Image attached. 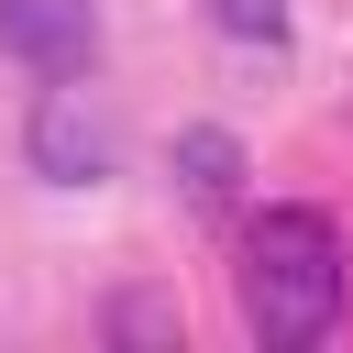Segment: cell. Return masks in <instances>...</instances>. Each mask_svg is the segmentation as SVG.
Instances as JSON below:
<instances>
[{
	"label": "cell",
	"instance_id": "6da1fadb",
	"mask_svg": "<svg viewBox=\"0 0 353 353\" xmlns=\"http://www.w3.org/2000/svg\"><path fill=\"white\" fill-rule=\"evenodd\" d=\"M342 221L309 210V199H276L232 232V298H243V331L265 353H309L331 320H342Z\"/></svg>",
	"mask_w": 353,
	"mask_h": 353
},
{
	"label": "cell",
	"instance_id": "7a4b0ae2",
	"mask_svg": "<svg viewBox=\"0 0 353 353\" xmlns=\"http://www.w3.org/2000/svg\"><path fill=\"white\" fill-rule=\"evenodd\" d=\"M22 154H33V176H55V188H99V176H110V99H99L88 77H33Z\"/></svg>",
	"mask_w": 353,
	"mask_h": 353
},
{
	"label": "cell",
	"instance_id": "3957f363",
	"mask_svg": "<svg viewBox=\"0 0 353 353\" xmlns=\"http://www.w3.org/2000/svg\"><path fill=\"white\" fill-rule=\"evenodd\" d=\"M0 55L22 77H88L99 55V0H0Z\"/></svg>",
	"mask_w": 353,
	"mask_h": 353
},
{
	"label": "cell",
	"instance_id": "277c9868",
	"mask_svg": "<svg viewBox=\"0 0 353 353\" xmlns=\"http://www.w3.org/2000/svg\"><path fill=\"white\" fill-rule=\"evenodd\" d=\"M165 165H176V199H188V210H232V199H243V143H232L221 121H188Z\"/></svg>",
	"mask_w": 353,
	"mask_h": 353
},
{
	"label": "cell",
	"instance_id": "5b68a950",
	"mask_svg": "<svg viewBox=\"0 0 353 353\" xmlns=\"http://www.w3.org/2000/svg\"><path fill=\"white\" fill-rule=\"evenodd\" d=\"M232 44H287V0H199Z\"/></svg>",
	"mask_w": 353,
	"mask_h": 353
}]
</instances>
